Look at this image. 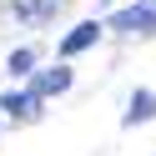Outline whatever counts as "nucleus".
I'll use <instances>...</instances> for the list:
<instances>
[{
	"instance_id": "7ed1b4c3",
	"label": "nucleus",
	"mask_w": 156,
	"mask_h": 156,
	"mask_svg": "<svg viewBox=\"0 0 156 156\" xmlns=\"http://www.w3.org/2000/svg\"><path fill=\"white\" fill-rule=\"evenodd\" d=\"M66 86H71V71H66V66H55V71H45L41 81L30 86V96L41 101V96H55V91H66Z\"/></svg>"
},
{
	"instance_id": "f03ea898",
	"label": "nucleus",
	"mask_w": 156,
	"mask_h": 156,
	"mask_svg": "<svg viewBox=\"0 0 156 156\" xmlns=\"http://www.w3.org/2000/svg\"><path fill=\"white\" fill-rule=\"evenodd\" d=\"M111 25H121V30H146V25H156V5H131V10H121Z\"/></svg>"
},
{
	"instance_id": "423d86ee",
	"label": "nucleus",
	"mask_w": 156,
	"mask_h": 156,
	"mask_svg": "<svg viewBox=\"0 0 156 156\" xmlns=\"http://www.w3.org/2000/svg\"><path fill=\"white\" fill-rule=\"evenodd\" d=\"M30 66H35V51H15L10 55V76H25Z\"/></svg>"
},
{
	"instance_id": "f257e3e1",
	"label": "nucleus",
	"mask_w": 156,
	"mask_h": 156,
	"mask_svg": "<svg viewBox=\"0 0 156 156\" xmlns=\"http://www.w3.org/2000/svg\"><path fill=\"white\" fill-rule=\"evenodd\" d=\"M96 35H101V25H96V20H86V25H76V30H71V35H66V41H61V55H81L86 45H96Z\"/></svg>"
},
{
	"instance_id": "39448f33",
	"label": "nucleus",
	"mask_w": 156,
	"mask_h": 156,
	"mask_svg": "<svg viewBox=\"0 0 156 156\" xmlns=\"http://www.w3.org/2000/svg\"><path fill=\"white\" fill-rule=\"evenodd\" d=\"M0 106H5V116H20L25 121V116L35 111V96L30 91H10V96H0Z\"/></svg>"
},
{
	"instance_id": "20e7f679",
	"label": "nucleus",
	"mask_w": 156,
	"mask_h": 156,
	"mask_svg": "<svg viewBox=\"0 0 156 156\" xmlns=\"http://www.w3.org/2000/svg\"><path fill=\"white\" fill-rule=\"evenodd\" d=\"M156 116V96L151 91H136L131 96V111H126V126H141V121H151Z\"/></svg>"
}]
</instances>
